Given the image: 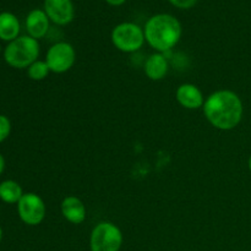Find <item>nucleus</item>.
<instances>
[{"mask_svg": "<svg viewBox=\"0 0 251 251\" xmlns=\"http://www.w3.org/2000/svg\"><path fill=\"white\" fill-rule=\"evenodd\" d=\"M207 122L222 131H229L240 124L244 114V105L235 92L220 90L211 93L202 107Z\"/></svg>", "mask_w": 251, "mask_h": 251, "instance_id": "1", "label": "nucleus"}, {"mask_svg": "<svg viewBox=\"0 0 251 251\" xmlns=\"http://www.w3.org/2000/svg\"><path fill=\"white\" fill-rule=\"evenodd\" d=\"M145 39L158 53H166L178 44L181 38V25L174 16L158 14L145 25Z\"/></svg>", "mask_w": 251, "mask_h": 251, "instance_id": "2", "label": "nucleus"}, {"mask_svg": "<svg viewBox=\"0 0 251 251\" xmlns=\"http://www.w3.org/2000/svg\"><path fill=\"white\" fill-rule=\"evenodd\" d=\"M39 43L29 36H20L10 42L4 49V59L7 65L15 69L28 68L38 60Z\"/></svg>", "mask_w": 251, "mask_h": 251, "instance_id": "3", "label": "nucleus"}, {"mask_svg": "<svg viewBox=\"0 0 251 251\" xmlns=\"http://www.w3.org/2000/svg\"><path fill=\"white\" fill-rule=\"evenodd\" d=\"M145 42L144 29L132 22H123L112 31L113 46L123 53H135L140 50Z\"/></svg>", "mask_w": 251, "mask_h": 251, "instance_id": "4", "label": "nucleus"}, {"mask_svg": "<svg viewBox=\"0 0 251 251\" xmlns=\"http://www.w3.org/2000/svg\"><path fill=\"white\" fill-rule=\"evenodd\" d=\"M123 245V233L112 222H100L91 232V251H119Z\"/></svg>", "mask_w": 251, "mask_h": 251, "instance_id": "5", "label": "nucleus"}, {"mask_svg": "<svg viewBox=\"0 0 251 251\" xmlns=\"http://www.w3.org/2000/svg\"><path fill=\"white\" fill-rule=\"evenodd\" d=\"M17 213L25 225L38 226L46 218V203L38 194L26 193L17 203Z\"/></svg>", "mask_w": 251, "mask_h": 251, "instance_id": "6", "label": "nucleus"}, {"mask_svg": "<svg viewBox=\"0 0 251 251\" xmlns=\"http://www.w3.org/2000/svg\"><path fill=\"white\" fill-rule=\"evenodd\" d=\"M76 61V51L68 42H58L48 49L46 63L50 73L64 74L70 70Z\"/></svg>", "mask_w": 251, "mask_h": 251, "instance_id": "7", "label": "nucleus"}, {"mask_svg": "<svg viewBox=\"0 0 251 251\" xmlns=\"http://www.w3.org/2000/svg\"><path fill=\"white\" fill-rule=\"evenodd\" d=\"M44 11L51 22L65 26L74 20V5L71 0H44Z\"/></svg>", "mask_w": 251, "mask_h": 251, "instance_id": "8", "label": "nucleus"}, {"mask_svg": "<svg viewBox=\"0 0 251 251\" xmlns=\"http://www.w3.org/2000/svg\"><path fill=\"white\" fill-rule=\"evenodd\" d=\"M176 102L185 109H199L205 104V97L200 88L193 83H183L176 88Z\"/></svg>", "mask_w": 251, "mask_h": 251, "instance_id": "9", "label": "nucleus"}, {"mask_svg": "<svg viewBox=\"0 0 251 251\" xmlns=\"http://www.w3.org/2000/svg\"><path fill=\"white\" fill-rule=\"evenodd\" d=\"M61 215L73 225H81L87 217V210L82 201L76 196H66L60 205Z\"/></svg>", "mask_w": 251, "mask_h": 251, "instance_id": "10", "label": "nucleus"}, {"mask_svg": "<svg viewBox=\"0 0 251 251\" xmlns=\"http://www.w3.org/2000/svg\"><path fill=\"white\" fill-rule=\"evenodd\" d=\"M26 29L32 38L37 41L43 38L49 29V17L47 16L46 11L39 9L32 10L26 17Z\"/></svg>", "mask_w": 251, "mask_h": 251, "instance_id": "11", "label": "nucleus"}, {"mask_svg": "<svg viewBox=\"0 0 251 251\" xmlns=\"http://www.w3.org/2000/svg\"><path fill=\"white\" fill-rule=\"evenodd\" d=\"M145 74L152 81L163 80L169 70V64L163 53L151 54L145 63Z\"/></svg>", "mask_w": 251, "mask_h": 251, "instance_id": "12", "label": "nucleus"}, {"mask_svg": "<svg viewBox=\"0 0 251 251\" xmlns=\"http://www.w3.org/2000/svg\"><path fill=\"white\" fill-rule=\"evenodd\" d=\"M20 33L19 19L11 12H1L0 14V39L5 42H12L16 39Z\"/></svg>", "mask_w": 251, "mask_h": 251, "instance_id": "13", "label": "nucleus"}, {"mask_svg": "<svg viewBox=\"0 0 251 251\" xmlns=\"http://www.w3.org/2000/svg\"><path fill=\"white\" fill-rule=\"evenodd\" d=\"M21 185L15 180H4L0 183V200L5 203H19L24 196Z\"/></svg>", "mask_w": 251, "mask_h": 251, "instance_id": "14", "label": "nucleus"}, {"mask_svg": "<svg viewBox=\"0 0 251 251\" xmlns=\"http://www.w3.org/2000/svg\"><path fill=\"white\" fill-rule=\"evenodd\" d=\"M50 69L46 60H36L27 68V75L33 81H42L48 77Z\"/></svg>", "mask_w": 251, "mask_h": 251, "instance_id": "15", "label": "nucleus"}, {"mask_svg": "<svg viewBox=\"0 0 251 251\" xmlns=\"http://www.w3.org/2000/svg\"><path fill=\"white\" fill-rule=\"evenodd\" d=\"M11 132V122L6 115L0 114V144L9 137Z\"/></svg>", "mask_w": 251, "mask_h": 251, "instance_id": "16", "label": "nucleus"}, {"mask_svg": "<svg viewBox=\"0 0 251 251\" xmlns=\"http://www.w3.org/2000/svg\"><path fill=\"white\" fill-rule=\"evenodd\" d=\"M172 5L179 9H190L196 4L198 0H169Z\"/></svg>", "mask_w": 251, "mask_h": 251, "instance_id": "17", "label": "nucleus"}, {"mask_svg": "<svg viewBox=\"0 0 251 251\" xmlns=\"http://www.w3.org/2000/svg\"><path fill=\"white\" fill-rule=\"evenodd\" d=\"M109 5H113V6H119V5L124 4L126 0H105Z\"/></svg>", "mask_w": 251, "mask_h": 251, "instance_id": "18", "label": "nucleus"}, {"mask_svg": "<svg viewBox=\"0 0 251 251\" xmlns=\"http://www.w3.org/2000/svg\"><path fill=\"white\" fill-rule=\"evenodd\" d=\"M5 171V158L1 153H0V176L2 174V172Z\"/></svg>", "mask_w": 251, "mask_h": 251, "instance_id": "19", "label": "nucleus"}, {"mask_svg": "<svg viewBox=\"0 0 251 251\" xmlns=\"http://www.w3.org/2000/svg\"><path fill=\"white\" fill-rule=\"evenodd\" d=\"M248 167H249V171L251 172V156L249 157V161H248Z\"/></svg>", "mask_w": 251, "mask_h": 251, "instance_id": "20", "label": "nucleus"}, {"mask_svg": "<svg viewBox=\"0 0 251 251\" xmlns=\"http://www.w3.org/2000/svg\"><path fill=\"white\" fill-rule=\"evenodd\" d=\"M1 240H2V229L1 227H0V243H1Z\"/></svg>", "mask_w": 251, "mask_h": 251, "instance_id": "21", "label": "nucleus"}, {"mask_svg": "<svg viewBox=\"0 0 251 251\" xmlns=\"http://www.w3.org/2000/svg\"><path fill=\"white\" fill-rule=\"evenodd\" d=\"M0 53H1V46H0Z\"/></svg>", "mask_w": 251, "mask_h": 251, "instance_id": "22", "label": "nucleus"}]
</instances>
